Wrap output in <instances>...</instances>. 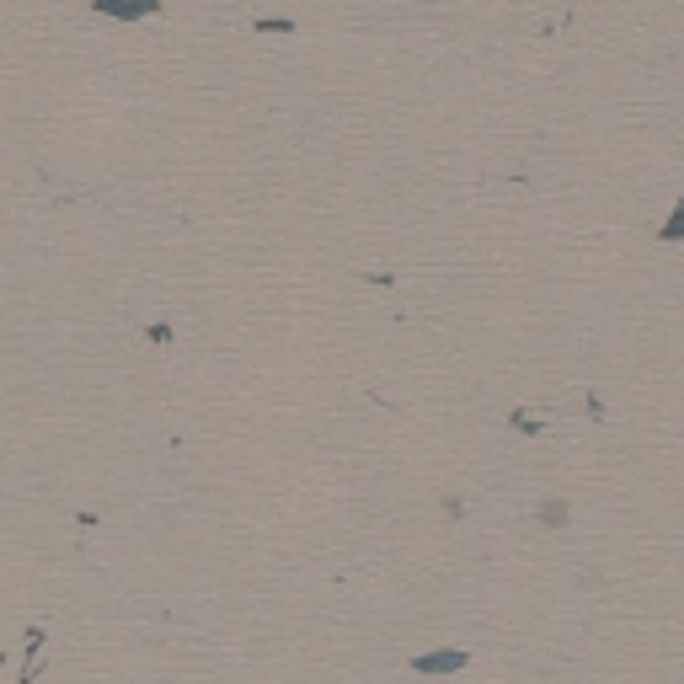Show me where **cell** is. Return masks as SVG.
Instances as JSON below:
<instances>
[{"label": "cell", "mask_w": 684, "mask_h": 684, "mask_svg": "<svg viewBox=\"0 0 684 684\" xmlns=\"http://www.w3.org/2000/svg\"><path fill=\"white\" fill-rule=\"evenodd\" d=\"M465 668H471V647H433L412 658V674H428V679H449V674H465Z\"/></svg>", "instance_id": "1"}, {"label": "cell", "mask_w": 684, "mask_h": 684, "mask_svg": "<svg viewBox=\"0 0 684 684\" xmlns=\"http://www.w3.org/2000/svg\"><path fill=\"white\" fill-rule=\"evenodd\" d=\"M155 6H161V0H97V11H102V17H123V22L150 17Z\"/></svg>", "instance_id": "2"}, {"label": "cell", "mask_w": 684, "mask_h": 684, "mask_svg": "<svg viewBox=\"0 0 684 684\" xmlns=\"http://www.w3.org/2000/svg\"><path fill=\"white\" fill-rule=\"evenodd\" d=\"M658 241H663V246H679V241H684V193L674 198V209H668V220H663V230H658Z\"/></svg>", "instance_id": "3"}]
</instances>
